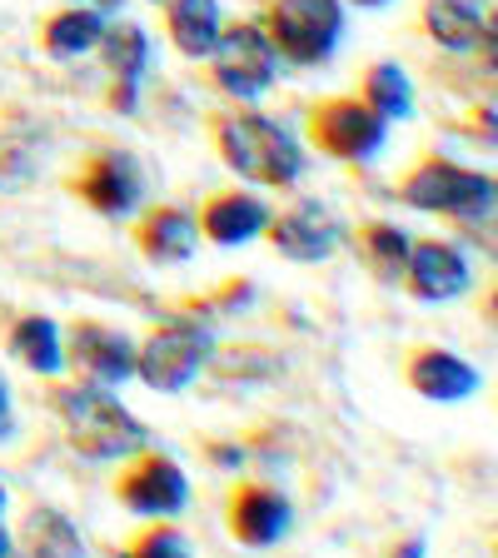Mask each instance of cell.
Segmentation results:
<instances>
[{
	"label": "cell",
	"instance_id": "13",
	"mask_svg": "<svg viewBox=\"0 0 498 558\" xmlns=\"http://www.w3.org/2000/svg\"><path fill=\"white\" fill-rule=\"evenodd\" d=\"M404 384L418 399H429V404H459V399H469V395L484 389V374H478L464 354H453V349L424 344V349L409 354Z\"/></svg>",
	"mask_w": 498,
	"mask_h": 558
},
{
	"label": "cell",
	"instance_id": "16",
	"mask_svg": "<svg viewBox=\"0 0 498 558\" xmlns=\"http://www.w3.org/2000/svg\"><path fill=\"white\" fill-rule=\"evenodd\" d=\"M269 225V205L244 190H230V195H215L205 209H199V230L215 244H250L255 234H265Z\"/></svg>",
	"mask_w": 498,
	"mask_h": 558
},
{
	"label": "cell",
	"instance_id": "19",
	"mask_svg": "<svg viewBox=\"0 0 498 558\" xmlns=\"http://www.w3.org/2000/svg\"><path fill=\"white\" fill-rule=\"evenodd\" d=\"M165 21H170V40L180 56L199 60L220 40V0H165Z\"/></svg>",
	"mask_w": 498,
	"mask_h": 558
},
{
	"label": "cell",
	"instance_id": "25",
	"mask_svg": "<svg viewBox=\"0 0 498 558\" xmlns=\"http://www.w3.org/2000/svg\"><path fill=\"white\" fill-rule=\"evenodd\" d=\"M125 558H195V548H190V538H185L180 523L155 519L125 544Z\"/></svg>",
	"mask_w": 498,
	"mask_h": 558
},
{
	"label": "cell",
	"instance_id": "8",
	"mask_svg": "<svg viewBox=\"0 0 498 558\" xmlns=\"http://www.w3.org/2000/svg\"><path fill=\"white\" fill-rule=\"evenodd\" d=\"M309 135L335 160H374L389 140V120L374 116L364 100H325L309 116Z\"/></svg>",
	"mask_w": 498,
	"mask_h": 558
},
{
	"label": "cell",
	"instance_id": "22",
	"mask_svg": "<svg viewBox=\"0 0 498 558\" xmlns=\"http://www.w3.org/2000/svg\"><path fill=\"white\" fill-rule=\"evenodd\" d=\"M100 35H105L100 11H81V5H75V11L50 15L40 46H46V56H56V60H75V56L100 46Z\"/></svg>",
	"mask_w": 498,
	"mask_h": 558
},
{
	"label": "cell",
	"instance_id": "6",
	"mask_svg": "<svg viewBox=\"0 0 498 558\" xmlns=\"http://www.w3.org/2000/svg\"><path fill=\"white\" fill-rule=\"evenodd\" d=\"M116 499H120V509L139 513V519H174V513H185V504H190V478L170 453L139 449V453H130V464L120 469Z\"/></svg>",
	"mask_w": 498,
	"mask_h": 558
},
{
	"label": "cell",
	"instance_id": "15",
	"mask_svg": "<svg viewBox=\"0 0 498 558\" xmlns=\"http://www.w3.org/2000/svg\"><path fill=\"white\" fill-rule=\"evenodd\" d=\"M135 244H139V255L150 259V265H185L190 255L199 250V225L195 215H185V209H150L145 220H139L135 230Z\"/></svg>",
	"mask_w": 498,
	"mask_h": 558
},
{
	"label": "cell",
	"instance_id": "18",
	"mask_svg": "<svg viewBox=\"0 0 498 558\" xmlns=\"http://www.w3.org/2000/svg\"><path fill=\"white\" fill-rule=\"evenodd\" d=\"M424 25H429V35L444 50H474L478 40H494L484 0H429Z\"/></svg>",
	"mask_w": 498,
	"mask_h": 558
},
{
	"label": "cell",
	"instance_id": "2",
	"mask_svg": "<svg viewBox=\"0 0 498 558\" xmlns=\"http://www.w3.org/2000/svg\"><path fill=\"white\" fill-rule=\"evenodd\" d=\"M215 145H220L224 165L255 185H275L290 190L304 174V155L290 140V130H279L269 116H255V110H240V116H224L215 125Z\"/></svg>",
	"mask_w": 498,
	"mask_h": 558
},
{
	"label": "cell",
	"instance_id": "31",
	"mask_svg": "<svg viewBox=\"0 0 498 558\" xmlns=\"http://www.w3.org/2000/svg\"><path fill=\"white\" fill-rule=\"evenodd\" d=\"M0 519H5V488H0Z\"/></svg>",
	"mask_w": 498,
	"mask_h": 558
},
{
	"label": "cell",
	"instance_id": "26",
	"mask_svg": "<svg viewBox=\"0 0 498 558\" xmlns=\"http://www.w3.org/2000/svg\"><path fill=\"white\" fill-rule=\"evenodd\" d=\"M424 554H429V544H424V538H418V534H409L404 544H394V548H389V558H424Z\"/></svg>",
	"mask_w": 498,
	"mask_h": 558
},
{
	"label": "cell",
	"instance_id": "1",
	"mask_svg": "<svg viewBox=\"0 0 498 558\" xmlns=\"http://www.w3.org/2000/svg\"><path fill=\"white\" fill-rule=\"evenodd\" d=\"M50 409H56L60 424H65L70 449L81 453V459H95V464H105V459H130V453H139L150 444V429H145L110 389H100V384H85V379L56 384V389H50Z\"/></svg>",
	"mask_w": 498,
	"mask_h": 558
},
{
	"label": "cell",
	"instance_id": "32",
	"mask_svg": "<svg viewBox=\"0 0 498 558\" xmlns=\"http://www.w3.org/2000/svg\"><path fill=\"white\" fill-rule=\"evenodd\" d=\"M100 5H120V0H100Z\"/></svg>",
	"mask_w": 498,
	"mask_h": 558
},
{
	"label": "cell",
	"instance_id": "24",
	"mask_svg": "<svg viewBox=\"0 0 498 558\" xmlns=\"http://www.w3.org/2000/svg\"><path fill=\"white\" fill-rule=\"evenodd\" d=\"M409 244H414V240H409L399 225H364V230H360L364 265H369L374 279H384V284H399V279H404Z\"/></svg>",
	"mask_w": 498,
	"mask_h": 558
},
{
	"label": "cell",
	"instance_id": "9",
	"mask_svg": "<svg viewBox=\"0 0 498 558\" xmlns=\"http://www.w3.org/2000/svg\"><path fill=\"white\" fill-rule=\"evenodd\" d=\"M224 529L244 548H275L294 529V504L269 484H234L224 499Z\"/></svg>",
	"mask_w": 498,
	"mask_h": 558
},
{
	"label": "cell",
	"instance_id": "28",
	"mask_svg": "<svg viewBox=\"0 0 498 558\" xmlns=\"http://www.w3.org/2000/svg\"><path fill=\"white\" fill-rule=\"evenodd\" d=\"M209 459H215V464H240L244 453L240 449H224V444H209Z\"/></svg>",
	"mask_w": 498,
	"mask_h": 558
},
{
	"label": "cell",
	"instance_id": "10",
	"mask_svg": "<svg viewBox=\"0 0 498 558\" xmlns=\"http://www.w3.org/2000/svg\"><path fill=\"white\" fill-rule=\"evenodd\" d=\"M65 364H75L85 384L116 389V384L135 379V344H130V335L100 325V319H75V329H70V349H65Z\"/></svg>",
	"mask_w": 498,
	"mask_h": 558
},
{
	"label": "cell",
	"instance_id": "23",
	"mask_svg": "<svg viewBox=\"0 0 498 558\" xmlns=\"http://www.w3.org/2000/svg\"><path fill=\"white\" fill-rule=\"evenodd\" d=\"M364 105L384 120H409L414 116V85H409L404 65H394V60L369 65V75H364Z\"/></svg>",
	"mask_w": 498,
	"mask_h": 558
},
{
	"label": "cell",
	"instance_id": "21",
	"mask_svg": "<svg viewBox=\"0 0 498 558\" xmlns=\"http://www.w3.org/2000/svg\"><path fill=\"white\" fill-rule=\"evenodd\" d=\"M5 349H11V360H21L25 369L46 374V379L65 369V344H60L56 319H46V314H25V319H15Z\"/></svg>",
	"mask_w": 498,
	"mask_h": 558
},
{
	"label": "cell",
	"instance_id": "17",
	"mask_svg": "<svg viewBox=\"0 0 498 558\" xmlns=\"http://www.w3.org/2000/svg\"><path fill=\"white\" fill-rule=\"evenodd\" d=\"M5 558H90L85 554V538L81 529L65 519L60 509H40L35 504L21 523V538L11 544Z\"/></svg>",
	"mask_w": 498,
	"mask_h": 558
},
{
	"label": "cell",
	"instance_id": "27",
	"mask_svg": "<svg viewBox=\"0 0 498 558\" xmlns=\"http://www.w3.org/2000/svg\"><path fill=\"white\" fill-rule=\"evenodd\" d=\"M15 429V418H11V389H5V379H0V439Z\"/></svg>",
	"mask_w": 498,
	"mask_h": 558
},
{
	"label": "cell",
	"instance_id": "5",
	"mask_svg": "<svg viewBox=\"0 0 498 558\" xmlns=\"http://www.w3.org/2000/svg\"><path fill=\"white\" fill-rule=\"evenodd\" d=\"M265 35L275 56L294 65H325L344 35V5L339 0H275Z\"/></svg>",
	"mask_w": 498,
	"mask_h": 558
},
{
	"label": "cell",
	"instance_id": "11",
	"mask_svg": "<svg viewBox=\"0 0 498 558\" xmlns=\"http://www.w3.org/2000/svg\"><path fill=\"white\" fill-rule=\"evenodd\" d=\"M269 234H275V250L284 259H294V265H319V259H329L344 244V230H339V220L329 215L319 199H294L284 215H269L265 225Z\"/></svg>",
	"mask_w": 498,
	"mask_h": 558
},
{
	"label": "cell",
	"instance_id": "14",
	"mask_svg": "<svg viewBox=\"0 0 498 558\" xmlns=\"http://www.w3.org/2000/svg\"><path fill=\"white\" fill-rule=\"evenodd\" d=\"M75 190H81V199L90 209H100V215H130V209H139V199H145V170H139L135 155L125 150H110V155H95L90 165L81 170V180H75Z\"/></svg>",
	"mask_w": 498,
	"mask_h": 558
},
{
	"label": "cell",
	"instance_id": "30",
	"mask_svg": "<svg viewBox=\"0 0 498 558\" xmlns=\"http://www.w3.org/2000/svg\"><path fill=\"white\" fill-rule=\"evenodd\" d=\"M11 554V534H5V529H0V558Z\"/></svg>",
	"mask_w": 498,
	"mask_h": 558
},
{
	"label": "cell",
	"instance_id": "29",
	"mask_svg": "<svg viewBox=\"0 0 498 558\" xmlns=\"http://www.w3.org/2000/svg\"><path fill=\"white\" fill-rule=\"evenodd\" d=\"M354 5H364V11H379V5H389V0H354Z\"/></svg>",
	"mask_w": 498,
	"mask_h": 558
},
{
	"label": "cell",
	"instance_id": "20",
	"mask_svg": "<svg viewBox=\"0 0 498 558\" xmlns=\"http://www.w3.org/2000/svg\"><path fill=\"white\" fill-rule=\"evenodd\" d=\"M105 60L116 70V110H135V90L139 75H145V60H150V40L139 25H116V31L100 35Z\"/></svg>",
	"mask_w": 498,
	"mask_h": 558
},
{
	"label": "cell",
	"instance_id": "4",
	"mask_svg": "<svg viewBox=\"0 0 498 558\" xmlns=\"http://www.w3.org/2000/svg\"><path fill=\"white\" fill-rule=\"evenodd\" d=\"M399 199L414 209H434V215H449V220H494V180L478 170H464L453 160H424L404 185Z\"/></svg>",
	"mask_w": 498,
	"mask_h": 558
},
{
	"label": "cell",
	"instance_id": "7",
	"mask_svg": "<svg viewBox=\"0 0 498 558\" xmlns=\"http://www.w3.org/2000/svg\"><path fill=\"white\" fill-rule=\"evenodd\" d=\"M215 81H220L224 95L234 100H259V95L275 85V46H269L265 25H234V31H220L215 40Z\"/></svg>",
	"mask_w": 498,
	"mask_h": 558
},
{
	"label": "cell",
	"instance_id": "3",
	"mask_svg": "<svg viewBox=\"0 0 498 558\" xmlns=\"http://www.w3.org/2000/svg\"><path fill=\"white\" fill-rule=\"evenodd\" d=\"M215 360V329L170 314L145 335V344H135V374L150 384L155 395H180L195 384V374Z\"/></svg>",
	"mask_w": 498,
	"mask_h": 558
},
{
	"label": "cell",
	"instance_id": "12",
	"mask_svg": "<svg viewBox=\"0 0 498 558\" xmlns=\"http://www.w3.org/2000/svg\"><path fill=\"white\" fill-rule=\"evenodd\" d=\"M404 290L424 304H449L469 290V259L459 244L449 240H418L409 244L404 265Z\"/></svg>",
	"mask_w": 498,
	"mask_h": 558
}]
</instances>
